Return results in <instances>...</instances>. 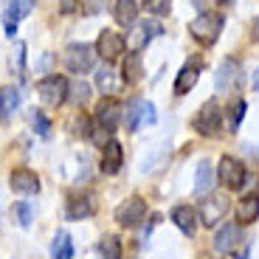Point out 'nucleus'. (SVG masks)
Instances as JSON below:
<instances>
[{
    "instance_id": "cd10ccee",
    "label": "nucleus",
    "mask_w": 259,
    "mask_h": 259,
    "mask_svg": "<svg viewBox=\"0 0 259 259\" xmlns=\"http://www.w3.org/2000/svg\"><path fill=\"white\" fill-rule=\"evenodd\" d=\"M28 121H31V127L37 130V136L46 138L48 133H51V121H48V116L42 110H31V113H28Z\"/></svg>"
},
{
    "instance_id": "bb28decb",
    "label": "nucleus",
    "mask_w": 259,
    "mask_h": 259,
    "mask_svg": "<svg viewBox=\"0 0 259 259\" xmlns=\"http://www.w3.org/2000/svg\"><path fill=\"white\" fill-rule=\"evenodd\" d=\"M141 110H144V99H133V102L127 104V110H124L121 121L127 124V130H136L138 124H141Z\"/></svg>"
},
{
    "instance_id": "72a5a7b5",
    "label": "nucleus",
    "mask_w": 259,
    "mask_h": 259,
    "mask_svg": "<svg viewBox=\"0 0 259 259\" xmlns=\"http://www.w3.org/2000/svg\"><path fill=\"white\" fill-rule=\"evenodd\" d=\"M141 124H155V107L149 102H144V110H141Z\"/></svg>"
},
{
    "instance_id": "c85d7f7f",
    "label": "nucleus",
    "mask_w": 259,
    "mask_h": 259,
    "mask_svg": "<svg viewBox=\"0 0 259 259\" xmlns=\"http://www.w3.org/2000/svg\"><path fill=\"white\" fill-rule=\"evenodd\" d=\"M12 211H14V217H17V223H20L23 228H28V226H31L34 211H31V206H28V203H14V206H12Z\"/></svg>"
},
{
    "instance_id": "2f4dec72",
    "label": "nucleus",
    "mask_w": 259,
    "mask_h": 259,
    "mask_svg": "<svg viewBox=\"0 0 259 259\" xmlns=\"http://www.w3.org/2000/svg\"><path fill=\"white\" fill-rule=\"evenodd\" d=\"M68 91H73V102H76V104H84V102H88V96H91V88H88L84 82H73Z\"/></svg>"
},
{
    "instance_id": "9d476101",
    "label": "nucleus",
    "mask_w": 259,
    "mask_h": 259,
    "mask_svg": "<svg viewBox=\"0 0 259 259\" xmlns=\"http://www.w3.org/2000/svg\"><path fill=\"white\" fill-rule=\"evenodd\" d=\"M9 186H12V192H17V194H37L39 192V178L34 175L31 169L20 166L9 175Z\"/></svg>"
},
{
    "instance_id": "4be33fe9",
    "label": "nucleus",
    "mask_w": 259,
    "mask_h": 259,
    "mask_svg": "<svg viewBox=\"0 0 259 259\" xmlns=\"http://www.w3.org/2000/svg\"><path fill=\"white\" fill-rule=\"evenodd\" d=\"M51 259H73V240L68 231H57L51 242Z\"/></svg>"
},
{
    "instance_id": "f3484780",
    "label": "nucleus",
    "mask_w": 259,
    "mask_h": 259,
    "mask_svg": "<svg viewBox=\"0 0 259 259\" xmlns=\"http://www.w3.org/2000/svg\"><path fill=\"white\" fill-rule=\"evenodd\" d=\"M17 107H20V91L14 84H3L0 88V124L6 121Z\"/></svg>"
},
{
    "instance_id": "5701e85b",
    "label": "nucleus",
    "mask_w": 259,
    "mask_h": 259,
    "mask_svg": "<svg viewBox=\"0 0 259 259\" xmlns=\"http://www.w3.org/2000/svg\"><path fill=\"white\" fill-rule=\"evenodd\" d=\"M113 17L121 26H133L138 17V3H133V0H118V3H113Z\"/></svg>"
},
{
    "instance_id": "2eb2a0df",
    "label": "nucleus",
    "mask_w": 259,
    "mask_h": 259,
    "mask_svg": "<svg viewBox=\"0 0 259 259\" xmlns=\"http://www.w3.org/2000/svg\"><path fill=\"white\" fill-rule=\"evenodd\" d=\"M158 34H161V26H158V23H141V26H136V28H133V34L127 37L130 39V48L138 54L149 39L158 37Z\"/></svg>"
},
{
    "instance_id": "39448f33",
    "label": "nucleus",
    "mask_w": 259,
    "mask_h": 259,
    "mask_svg": "<svg viewBox=\"0 0 259 259\" xmlns=\"http://www.w3.org/2000/svg\"><path fill=\"white\" fill-rule=\"evenodd\" d=\"M192 124H194V130H197L200 136L214 138V136L223 130V110H220L214 102H206L200 110H197V116H194Z\"/></svg>"
},
{
    "instance_id": "a211bd4d",
    "label": "nucleus",
    "mask_w": 259,
    "mask_h": 259,
    "mask_svg": "<svg viewBox=\"0 0 259 259\" xmlns=\"http://www.w3.org/2000/svg\"><path fill=\"white\" fill-rule=\"evenodd\" d=\"M259 220V194H248L237 203V223L248 226V223Z\"/></svg>"
},
{
    "instance_id": "f03ea898",
    "label": "nucleus",
    "mask_w": 259,
    "mask_h": 259,
    "mask_svg": "<svg viewBox=\"0 0 259 259\" xmlns=\"http://www.w3.org/2000/svg\"><path fill=\"white\" fill-rule=\"evenodd\" d=\"M96 48L88 46V42H71V46L62 51V62L71 73H88L96 65Z\"/></svg>"
},
{
    "instance_id": "1a4fd4ad",
    "label": "nucleus",
    "mask_w": 259,
    "mask_h": 259,
    "mask_svg": "<svg viewBox=\"0 0 259 259\" xmlns=\"http://www.w3.org/2000/svg\"><path fill=\"white\" fill-rule=\"evenodd\" d=\"M31 9H34L31 0H14V3H6V9H3V26H6V37L9 39L17 34V23L23 17H28Z\"/></svg>"
},
{
    "instance_id": "f257e3e1",
    "label": "nucleus",
    "mask_w": 259,
    "mask_h": 259,
    "mask_svg": "<svg viewBox=\"0 0 259 259\" xmlns=\"http://www.w3.org/2000/svg\"><path fill=\"white\" fill-rule=\"evenodd\" d=\"M118 124H121V104H118L113 96L102 99L99 107H96V118H93V127H91V138L99 144V147H104L107 141H113V133L118 130Z\"/></svg>"
},
{
    "instance_id": "f704fd0d",
    "label": "nucleus",
    "mask_w": 259,
    "mask_h": 259,
    "mask_svg": "<svg viewBox=\"0 0 259 259\" xmlns=\"http://www.w3.org/2000/svg\"><path fill=\"white\" fill-rule=\"evenodd\" d=\"M253 88L259 91V71H256V79H253Z\"/></svg>"
},
{
    "instance_id": "7c9ffc66",
    "label": "nucleus",
    "mask_w": 259,
    "mask_h": 259,
    "mask_svg": "<svg viewBox=\"0 0 259 259\" xmlns=\"http://www.w3.org/2000/svg\"><path fill=\"white\" fill-rule=\"evenodd\" d=\"M144 9L152 14H158V17H163V14L172 12V3H166V0H149V3H144Z\"/></svg>"
},
{
    "instance_id": "473e14b6",
    "label": "nucleus",
    "mask_w": 259,
    "mask_h": 259,
    "mask_svg": "<svg viewBox=\"0 0 259 259\" xmlns=\"http://www.w3.org/2000/svg\"><path fill=\"white\" fill-rule=\"evenodd\" d=\"M23 62H26V46L23 42H17V51H14V71L23 73ZM12 65V62H9Z\"/></svg>"
},
{
    "instance_id": "dca6fc26",
    "label": "nucleus",
    "mask_w": 259,
    "mask_h": 259,
    "mask_svg": "<svg viewBox=\"0 0 259 259\" xmlns=\"http://www.w3.org/2000/svg\"><path fill=\"white\" fill-rule=\"evenodd\" d=\"M141 76H144L141 54H136V51L124 54V62H121V82H127V84H136Z\"/></svg>"
},
{
    "instance_id": "ddd939ff",
    "label": "nucleus",
    "mask_w": 259,
    "mask_h": 259,
    "mask_svg": "<svg viewBox=\"0 0 259 259\" xmlns=\"http://www.w3.org/2000/svg\"><path fill=\"white\" fill-rule=\"evenodd\" d=\"M121 166H124V149H121V144L113 138V141H107L102 147V172L116 175Z\"/></svg>"
},
{
    "instance_id": "c756f323",
    "label": "nucleus",
    "mask_w": 259,
    "mask_h": 259,
    "mask_svg": "<svg viewBox=\"0 0 259 259\" xmlns=\"http://www.w3.org/2000/svg\"><path fill=\"white\" fill-rule=\"evenodd\" d=\"M242 116H245V102L240 99V102H234V104H231V121H228V124H231V130H240Z\"/></svg>"
},
{
    "instance_id": "c9c22d12",
    "label": "nucleus",
    "mask_w": 259,
    "mask_h": 259,
    "mask_svg": "<svg viewBox=\"0 0 259 259\" xmlns=\"http://www.w3.org/2000/svg\"><path fill=\"white\" fill-rule=\"evenodd\" d=\"M234 259H248V253H237V256H234Z\"/></svg>"
},
{
    "instance_id": "20e7f679",
    "label": "nucleus",
    "mask_w": 259,
    "mask_h": 259,
    "mask_svg": "<svg viewBox=\"0 0 259 259\" xmlns=\"http://www.w3.org/2000/svg\"><path fill=\"white\" fill-rule=\"evenodd\" d=\"M124 48H127V39L124 34L113 31V28H102L96 39V54L104 62H116L118 57H124Z\"/></svg>"
},
{
    "instance_id": "423d86ee",
    "label": "nucleus",
    "mask_w": 259,
    "mask_h": 259,
    "mask_svg": "<svg viewBox=\"0 0 259 259\" xmlns=\"http://www.w3.org/2000/svg\"><path fill=\"white\" fill-rule=\"evenodd\" d=\"M217 178H220V183L228 192H237V189H242V183H245V166H242L237 158L223 155L220 166H217Z\"/></svg>"
},
{
    "instance_id": "393cba45",
    "label": "nucleus",
    "mask_w": 259,
    "mask_h": 259,
    "mask_svg": "<svg viewBox=\"0 0 259 259\" xmlns=\"http://www.w3.org/2000/svg\"><path fill=\"white\" fill-rule=\"evenodd\" d=\"M96 84H99V91H104V93H116L124 82L116 79V73H113L110 68H102V71L96 73Z\"/></svg>"
},
{
    "instance_id": "b1692460",
    "label": "nucleus",
    "mask_w": 259,
    "mask_h": 259,
    "mask_svg": "<svg viewBox=\"0 0 259 259\" xmlns=\"http://www.w3.org/2000/svg\"><path fill=\"white\" fill-rule=\"evenodd\" d=\"M211 186H214V166H211L208 161H200V166H197V175H194V192H197V194H206Z\"/></svg>"
},
{
    "instance_id": "f8f14e48",
    "label": "nucleus",
    "mask_w": 259,
    "mask_h": 259,
    "mask_svg": "<svg viewBox=\"0 0 259 259\" xmlns=\"http://www.w3.org/2000/svg\"><path fill=\"white\" fill-rule=\"evenodd\" d=\"M237 84H240V65L231 62V59H226V62L217 68L214 88H217V93H228V91H234Z\"/></svg>"
},
{
    "instance_id": "6ab92c4d",
    "label": "nucleus",
    "mask_w": 259,
    "mask_h": 259,
    "mask_svg": "<svg viewBox=\"0 0 259 259\" xmlns=\"http://www.w3.org/2000/svg\"><path fill=\"white\" fill-rule=\"evenodd\" d=\"M93 214V203L88 194H71L68 197V220H84Z\"/></svg>"
},
{
    "instance_id": "a878e982",
    "label": "nucleus",
    "mask_w": 259,
    "mask_h": 259,
    "mask_svg": "<svg viewBox=\"0 0 259 259\" xmlns=\"http://www.w3.org/2000/svg\"><path fill=\"white\" fill-rule=\"evenodd\" d=\"M99 253H102L104 259H121V242H118L116 234L102 237V242H99Z\"/></svg>"
},
{
    "instance_id": "4468645a",
    "label": "nucleus",
    "mask_w": 259,
    "mask_h": 259,
    "mask_svg": "<svg viewBox=\"0 0 259 259\" xmlns=\"http://www.w3.org/2000/svg\"><path fill=\"white\" fill-rule=\"evenodd\" d=\"M242 231L237 223H228V226H223L220 231L214 234V251L217 253H231L234 248H237V242H240Z\"/></svg>"
},
{
    "instance_id": "6e6552de",
    "label": "nucleus",
    "mask_w": 259,
    "mask_h": 259,
    "mask_svg": "<svg viewBox=\"0 0 259 259\" xmlns=\"http://www.w3.org/2000/svg\"><path fill=\"white\" fill-rule=\"evenodd\" d=\"M144 217H147V203H144L141 197H127V200L118 203V208H116V220H118V226H124V228L141 226Z\"/></svg>"
},
{
    "instance_id": "0eeeda50",
    "label": "nucleus",
    "mask_w": 259,
    "mask_h": 259,
    "mask_svg": "<svg viewBox=\"0 0 259 259\" xmlns=\"http://www.w3.org/2000/svg\"><path fill=\"white\" fill-rule=\"evenodd\" d=\"M68 88H71L68 79L57 76V73H51V76H46V79L37 82V93L46 104H62L65 99H68Z\"/></svg>"
},
{
    "instance_id": "aec40b11",
    "label": "nucleus",
    "mask_w": 259,
    "mask_h": 259,
    "mask_svg": "<svg viewBox=\"0 0 259 259\" xmlns=\"http://www.w3.org/2000/svg\"><path fill=\"white\" fill-rule=\"evenodd\" d=\"M172 223L181 228L186 237H192L194 228H197V217H194V208L192 206H175L172 208Z\"/></svg>"
},
{
    "instance_id": "7ed1b4c3",
    "label": "nucleus",
    "mask_w": 259,
    "mask_h": 259,
    "mask_svg": "<svg viewBox=\"0 0 259 259\" xmlns=\"http://www.w3.org/2000/svg\"><path fill=\"white\" fill-rule=\"evenodd\" d=\"M189 31H192V37L200 46H211V42H217V37L223 31V17L220 14H211V12H203L200 17H194L189 23Z\"/></svg>"
},
{
    "instance_id": "412c9836",
    "label": "nucleus",
    "mask_w": 259,
    "mask_h": 259,
    "mask_svg": "<svg viewBox=\"0 0 259 259\" xmlns=\"http://www.w3.org/2000/svg\"><path fill=\"white\" fill-rule=\"evenodd\" d=\"M197 73H200L197 65H183L181 73H178V79H175V93L178 96H186L194 84H197Z\"/></svg>"
},
{
    "instance_id": "9b49d317",
    "label": "nucleus",
    "mask_w": 259,
    "mask_h": 259,
    "mask_svg": "<svg viewBox=\"0 0 259 259\" xmlns=\"http://www.w3.org/2000/svg\"><path fill=\"white\" fill-rule=\"evenodd\" d=\"M228 211V200L226 197H206V200L200 203V223L206 228H214V223L223 220V214Z\"/></svg>"
}]
</instances>
